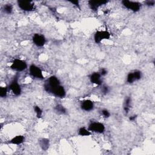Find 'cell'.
<instances>
[{
    "label": "cell",
    "instance_id": "20",
    "mask_svg": "<svg viewBox=\"0 0 155 155\" xmlns=\"http://www.w3.org/2000/svg\"><path fill=\"white\" fill-rule=\"evenodd\" d=\"M8 87H0V96L2 98H6L8 95Z\"/></svg>",
    "mask_w": 155,
    "mask_h": 155
},
{
    "label": "cell",
    "instance_id": "18",
    "mask_svg": "<svg viewBox=\"0 0 155 155\" xmlns=\"http://www.w3.org/2000/svg\"><path fill=\"white\" fill-rule=\"evenodd\" d=\"M56 113L59 115H64L67 113V110L61 104H58L55 106L54 109Z\"/></svg>",
    "mask_w": 155,
    "mask_h": 155
},
{
    "label": "cell",
    "instance_id": "15",
    "mask_svg": "<svg viewBox=\"0 0 155 155\" xmlns=\"http://www.w3.org/2000/svg\"><path fill=\"white\" fill-rule=\"evenodd\" d=\"M39 144L42 150H47L49 148L50 145L49 140L46 138H42L39 140Z\"/></svg>",
    "mask_w": 155,
    "mask_h": 155
},
{
    "label": "cell",
    "instance_id": "10",
    "mask_svg": "<svg viewBox=\"0 0 155 155\" xmlns=\"http://www.w3.org/2000/svg\"><path fill=\"white\" fill-rule=\"evenodd\" d=\"M32 41L33 44L38 47H43L46 43V39L45 36L43 35L40 33L34 34L32 37Z\"/></svg>",
    "mask_w": 155,
    "mask_h": 155
},
{
    "label": "cell",
    "instance_id": "12",
    "mask_svg": "<svg viewBox=\"0 0 155 155\" xmlns=\"http://www.w3.org/2000/svg\"><path fill=\"white\" fill-rule=\"evenodd\" d=\"M81 108L86 112L92 111L94 109V103L90 100H86L81 103Z\"/></svg>",
    "mask_w": 155,
    "mask_h": 155
},
{
    "label": "cell",
    "instance_id": "19",
    "mask_svg": "<svg viewBox=\"0 0 155 155\" xmlns=\"http://www.w3.org/2000/svg\"><path fill=\"white\" fill-rule=\"evenodd\" d=\"M3 12L7 14H11L13 11V6L11 4H7L3 6Z\"/></svg>",
    "mask_w": 155,
    "mask_h": 155
},
{
    "label": "cell",
    "instance_id": "24",
    "mask_svg": "<svg viewBox=\"0 0 155 155\" xmlns=\"http://www.w3.org/2000/svg\"><path fill=\"white\" fill-rule=\"evenodd\" d=\"M109 92V87L106 86H104L102 88V92L104 94H107L108 92Z\"/></svg>",
    "mask_w": 155,
    "mask_h": 155
},
{
    "label": "cell",
    "instance_id": "2",
    "mask_svg": "<svg viewBox=\"0 0 155 155\" xmlns=\"http://www.w3.org/2000/svg\"><path fill=\"white\" fill-rule=\"evenodd\" d=\"M11 68L15 71L21 72L27 69V64L26 62L23 60L20 59H15L11 65Z\"/></svg>",
    "mask_w": 155,
    "mask_h": 155
},
{
    "label": "cell",
    "instance_id": "4",
    "mask_svg": "<svg viewBox=\"0 0 155 155\" xmlns=\"http://www.w3.org/2000/svg\"><path fill=\"white\" fill-rule=\"evenodd\" d=\"M111 34L107 30H100L96 32L94 35V41L95 43L99 44L104 40H109Z\"/></svg>",
    "mask_w": 155,
    "mask_h": 155
},
{
    "label": "cell",
    "instance_id": "13",
    "mask_svg": "<svg viewBox=\"0 0 155 155\" xmlns=\"http://www.w3.org/2000/svg\"><path fill=\"white\" fill-rule=\"evenodd\" d=\"M108 2L107 1H102V2H95V1H89V6L91 10H92L94 12H96L98 9V8L106 4Z\"/></svg>",
    "mask_w": 155,
    "mask_h": 155
},
{
    "label": "cell",
    "instance_id": "22",
    "mask_svg": "<svg viewBox=\"0 0 155 155\" xmlns=\"http://www.w3.org/2000/svg\"><path fill=\"white\" fill-rule=\"evenodd\" d=\"M101 113L106 118H109L110 116V113L107 109H103L101 110Z\"/></svg>",
    "mask_w": 155,
    "mask_h": 155
},
{
    "label": "cell",
    "instance_id": "21",
    "mask_svg": "<svg viewBox=\"0 0 155 155\" xmlns=\"http://www.w3.org/2000/svg\"><path fill=\"white\" fill-rule=\"evenodd\" d=\"M34 109V111L36 113V117L38 118H41V116H42V115H43V110L42 109L38 106H34L33 107Z\"/></svg>",
    "mask_w": 155,
    "mask_h": 155
},
{
    "label": "cell",
    "instance_id": "1",
    "mask_svg": "<svg viewBox=\"0 0 155 155\" xmlns=\"http://www.w3.org/2000/svg\"><path fill=\"white\" fill-rule=\"evenodd\" d=\"M61 86L60 81L55 76H52L46 81L44 84V89L49 93L53 94L54 92Z\"/></svg>",
    "mask_w": 155,
    "mask_h": 155
},
{
    "label": "cell",
    "instance_id": "27",
    "mask_svg": "<svg viewBox=\"0 0 155 155\" xmlns=\"http://www.w3.org/2000/svg\"><path fill=\"white\" fill-rule=\"evenodd\" d=\"M136 118H137V116H136V115H134V116H130V117L129 118V119H130V121H134L136 119Z\"/></svg>",
    "mask_w": 155,
    "mask_h": 155
},
{
    "label": "cell",
    "instance_id": "23",
    "mask_svg": "<svg viewBox=\"0 0 155 155\" xmlns=\"http://www.w3.org/2000/svg\"><path fill=\"white\" fill-rule=\"evenodd\" d=\"M155 2L153 0H148V1H146L145 2V4L148 6H153L154 5Z\"/></svg>",
    "mask_w": 155,
    "mask_h": 155
},
{
    "label": "cell",
    "instance_id": "26",
    "mask_svg": "<svg viewBox=\"0 0 155 155\" xmlns=\"http://www.w3.org/2000/svg\"><path fill=\"white\" fill-rule=\"evenodd\" d=\"M70 3H71V4L74 5V6H76V7H78V8H80V3L78 1H70Z\"/></svg>",
    "mask_w": 155,
    "mask_h": 155
},
{
    "label": "cell",
    "instance_id": "16",
    "mask_svg": "<svg viewBox=\"0 0 155 155\" xmlns=\"http://www.w3.org/2000/svg\"><path fill=\"white\" fill-rule=\"evenodd\" d=\"M131 98L130 97L126 98L123 105L124 110L126 114H127L130 111V109L131 108Z\"/></svg>",
    "mask_w": 155,
    "mask_h": 155
},
{
    "label": "cell",
    "instance_id": "17",
    "mask_svg": "<svg viewBox=\"0 0 155 155\" xmlns=\"http://www.w3.org/2000/svg\"><path fill=\"white\" fill-rule=\"evenodd\" d=\"M92 132L89 130L87 129L86 127H82L78 130V134L81 136H89L91 135Z\"/></svg>",
    "mask_w": 155,
    "mask_h": 155
},
{
    "label": "cell",
    "instance_id": "9",
    "mask_svg": "<svg viewBox=\"0 0 155 155\" xmlns=\"http://www.w3.org/2000/svg\"><path fill=\"white\" fill-rule=\"evenodd\" d=\"M142 77V73L139 70H134L130 72L127 77V81L129 84H132L135 81L141 80Z\"/></svg>",
    "mask_w": 155,
    "mask_h": 155
},
{
    "label": "cell",
    "instance_id": "8",
    "mask_svg": "<svg viewBox=\"0 0 155 155\" xmlns=\"http://www.w3.org/2000/svg\"><path fill=\"white\" fill-rule=\"evenodd\" d=\"M17 4L18 7L23 11L25 12H31L35 10V4L32 2H27V1H20L17 2Z\"/></svg>",
    "mask_w": 155,
    "mask_h": 155
},
{
    "label": "cell",
    "instance_id": "3",
    "mask_svg": "<svg viewBox=\"0 0 155 155\" xmlns=\"http://www.w3.org/2000/svg\"><path fill=\"white\" fill-rule=\"evenodd\" d=\"M9 89L15 96H20L21 94V88L18 83V77L15 76L9 86Z\"/></svg>",
    "mask_w": 155,
    "mask_h": 155
},
{
    "label": "cell",
    "instance_id": "7",
    "mask_svg": "<svg viewBox=\"0 0 155 155\" xmlns=\"http://www.w3.org/2000/svg\"><path fill=\"white\" fill-rule=\"evenodd\" d=\"M88 129L91 132H95L97 133H103L105 131L106 127L105 125L100 122H92L89 125Z\"/></svg>",
    "mask_w": 155,
    "mask_h": 155
},
{
    "label": "cell",
    "instance_id": "25",
    "mask_svg": "<svg viewBox=\"0 0 155 155\" xmlns=\"http://www.w3.org/2000/svg\"><path fill=\"white\" fill-rule=\"evenodd\" d=\"M100 74L101 75V76H106L107 74V70L106 69V68H102L100 71Z\"/></svg>",
    "mask_w": 155,
    "mask_h": 155
},
{
    "label": "cell",
    "instance_id": "6",
    "mask_svg": "<svg viewBox=\"0 0 155 155\" xmlns=\"http://www.w3.org/2000/svg\"><path fill=\"white\" fill-rule=\"evenodd\" d=\"M29 72L30 75L35 78L39 80H43L44 78L42 70L35 64H32L30 65Z\"/></svg>",
    "mask_w": 155,
    "mask_h": 155
},
{
    "label": "cell",
    "instance_id": "14",
    "mask_svg": "<svg viewBox=\"0 0 155 155\" xmlns=\"http://www.w3.org/2000/svg\"><path fill=\"white\" fill-rule=\"evenodd\" d=\"M25 141L24 136L22 135H18L13 138L11 141H9V144L13 145H20L23 144Z\"/></svg>",
    "mask_w": 155,
    "mask_h": 155
},
{
    "label": "cell",
    "instance_id": "5",
    "mask_svg": "<svg viewBox=\"0 0 155 155\" xmlns=\"http://www.w3.org/2000/svg\"><path fill=\"white\" fill-rule=\"evenodd\" d=\"M122 4L125 8L133 12H137L139 11L141 8V5L139 3L128 1V0H123L122 2Z\"/></svg>",
    "mask_w": 155,
    "mask_h": 155
},
{
    "label": "cell",
    "instance_id": "11",
    "mask_svg": "<svg viewBox=\"0 0 155 155\" xmlns=\"http://www.w3.org/2000/svg\"><path fill=\"white\" fill-rule=\"evenodd\" d=\"M89 78L90 82L92 84L98 86H101L103 84V81L101 80V75L100 74V72H94L92 73L89 76Z\"/></svg>",
    "mask_w": 155,
    "mask_h": 155
}]
</instances>
